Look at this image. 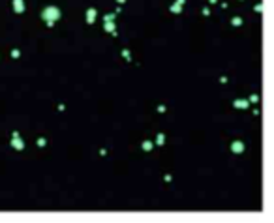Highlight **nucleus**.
Returning <instances> with one entry per match:
<instances>
[{"label":"nucleus","mask_w":274,"mask_h":223,"mask_svg":"<svg viewBox=\"0 0 274 223\" xmlns=\"http://www.w3.org/2000/svg\"><path fill=\"white\" fill-rule=\"evenodd\" d=\"M41 17H43V21H45L49 26H53V23L60 19V10H58V8H53V6H51V8H45V10H43V13H41Z\"/></svg>","instance_id":"1"},{"label":"nucleus","mask_w":274,"mask_h":223,"mask_svg":"<svg viewBox=\"0 0 274 223\" xmlns=\"http://www.w3.org/2000/svg\"><path fill=\"white\" fill-rule=\"evenodd\" d=\"M11 145H13V148H17V150L25 148V142H23V139H19V133H13V141H11Z\"/></svg>","instance_id":"2"},{"label":"nucleus","mask_w":274,"mask_h":223,"mask_svg":"<svg viewBox=\"0 0 274 223\" xmlns=\"http://www.w3.org/2000/svg\"><path fill=\"white\" fill-rule=\"evenodd\" d=\"M231 150H233L235 154H240V152H244V145H242L240 141H235V142L231 145Z\"/></svg>","instance_id":"3"},{"label":"nucleus","mask_w":274,"mask_h":223,"mask_svg":"<svg viewBox=\"0 0 274 223\" xmlns=\"http://www.w3.org/2000/svg\"><path fill=\"white\" fill-rule=\"evenodd\" d=\"M13 10L17 11V13H23V11H25V4H23V0H13Z\"/></svg>","instance_id":"4"},{"label":"nucleus","mask_w":274,"mask_h":223,"mask_svg":"<svg viewBox=\"0 0 274 223\" xmlns=\"http://www.w3.org/2000/svg\"><path fill=\"white\" fill-rule=\"evenodd\" d=\"M86 15H88V17H86V21H88V23H94V19H96V10H88V11H86Z\"/></svg>","instance_id":"5"},{"label":"nucleus","mask_w":274,"mask_h":223,"mask_svg":"<svg viewBox=\"0 0 274 223\" xmlns=\"http://www.w3.org/2000/svg\"><path fill=\"white\" fill-rule=\"evenodd\" d=\"M235 107H237V109H244V107H248V101H246V99H237Z\"/></svg>","instance_id":"6"},{"label":"nucleus","mask_w":274,"mask_h":223,"mask_svg":"<svg viewBox=\"0 0 274 223\" xmlns=\"http://www.w3.org/2000/svg\"><path fill=\"white\" fill-rule=\"evenodd\" d=\"M105 30H107V32H113V34H115V25H113L111 21H105Z\"/></svg>","instance_id":"7"},{"label":"nucleus","mask_w":274,"mask_h":223,"mask_svg":"<svg viewBox=\"0 0 274 223\" xmlns=\"http://www.w3.org/2000/svg\"><path fill=\"white\" fill-rule=\"evenodd\" d=\"M143 150H152V142L145 141V142H143Z\"/></svg>","instance_id":"8"},{"label":"nucleus","mask_w":274,"mask_h":223,"mask_svg":"<svg viewBox=\"0 0 274 223\" xmlns=\"http://www.w3.org/2000/svg\"><path fill=\"white\" fill-rule=\"evenodd\" d=\"M171 11H175V13H177V11H180V6H178V4H175V6H171Z\"/></svg>","instance_id":"9"},{"label":"nucleus","mask_w":274,"mask_h":223,"mask_svg":"<svg viewBox=\"0 0 274 223\" xmlns=\"http://www.w3.org/2000/svg\"><path fill=\"white\" fill-rule=\"evenodd\" d=\"M240 23H242V21H240L239 17H235V19H233V25H240Z\"/></svg>","instance_id":"10"},{"label":"nucleus","mask_w":274,"mask_h":223,"mask_svg":"<svg viewBox=\"0 0 274 223\" xmlns=\"http://www.w3.org/2000/svg\"><path fill=\"white\" fill-rule=\"evenodd\" d=\"M184 2H186V0H177V4H178V6H182Z\"/></svg>","instance_id":"11"},{"label":"nucleus","mask_w":274,"mask_h":223,"mask_svg":"<svg viewBox=\"0 0 274 223\" xmlns=\"http://www.w3.org/2000/svg\"><path fill=\"white\" fill-rule=\"evenodd\" d=\"M118 2H120V4H124V2H126V0H118Z\"/></svg>","instance_id":"12"}]
</instances>
